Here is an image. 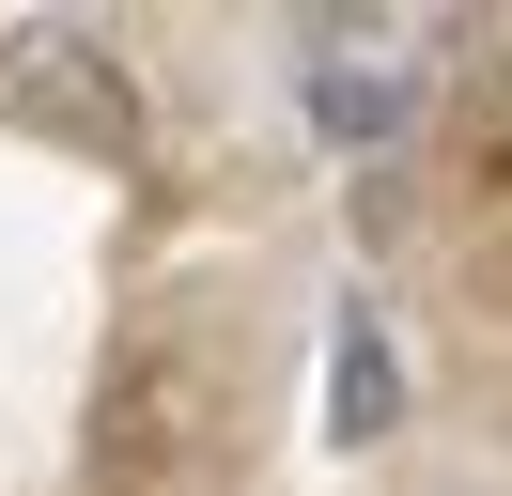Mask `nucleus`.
<instances>
[{"mask_svg":"<svg viewBox=\"0 0 512 496\" xmlns=\"http://www.w3.org/2000/svg\"><path fill=\"white\" fill-rule=\"evenodd\" d=\"M0 124H47L78 155H140V93H125V47L78 16H0Z\"/></svg>","mask_w":512,"mask_h":496,"instance_id":"nucleus-1","label":"nucleus"},{"mask_svg":"<svg viewBox=\"0 0 512 496\" xmlns=\"http://www.w3.org/2000/svg\"><path fill=\"white\" fill-rule=\"evenodd\" d=\"M388 419H404V357H388L373 310H342V341H326V434H342V450H373Z\"/></svg>","mask_w":512,"mask_h":496,"instance_id":"nucleus-3","label":"nucleus"},{"mask_svg":"<svg viewBox=\"0 0 512 496\" xmlns=\"http://www.w3.org/2000/svg\"><path fill=\"white\" fill-rule=\"evenodd\" d=\"M295 93H311V124L342 155H373V140H404L419 93H435V31L419 16H326L311 62H295Z\"/></svg>","mask_w":512,"mask_h":496,"instance_id":"nucleus-2","label":"nucleus"}]
</instances>
